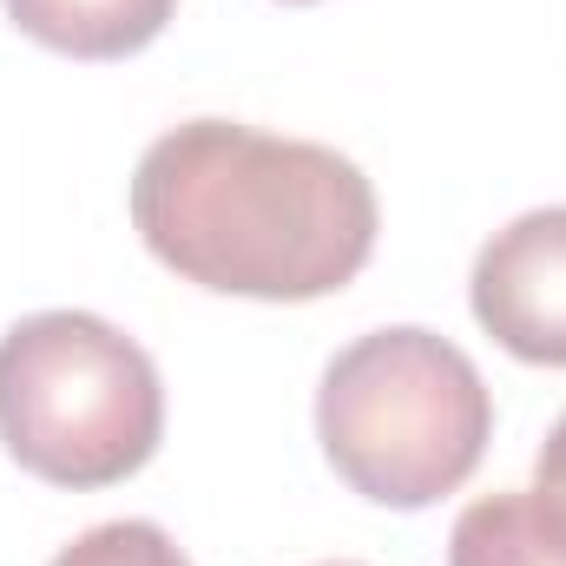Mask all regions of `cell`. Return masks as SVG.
<instances>
[{
  "label": "cell",
  "instance_id": "obj_1",
  "mask_svg": "<svg viewBox=\"0 0 566 566\" xmlns=\"http://www.w3.org/2000/svg\"><path fill=\"white\" fill-rule=\"evenodd\" d=\"M145 251L198 290L310 303L376 251V185L356 158L238 119H185L133 171Z\"/></svg>",
  "mask_w": 566,
  "mask_h": 566
},
{
  "label": "cell",
  "instance_id": "obj_2",
  "mask_svg": "<svg viewBox=\"0 0 566 566\" xmlns=\"http://www.w3.org/2000/svg\"><path fill=\"white\" fill-rule=\"evenodd\" d=\"M494 434V396L468 349L396 323L369 329L323 369L316 441L329 468L376 507H428L454 494Z\"/></svg>",
  "mask_w": 566,
  "mask_h": 566
},
{
  "label": "cell",
  "instance_id": "obj_3",
  "mask_svg": "<svg viewBox=\"0 0 566 566\" xmlns=\"http://www.w3.org/2000/svg\"><path fill=\"white\" fill-rule=\"evenodd\" d=\"M165 434L158 369L93 310H40L0 336V441L53 488H113Z\"/></svg>",
  "mask_w": 566,
  "mask_h": 566
},
{
  "label": "cell",
  "instance_id": "obj_4",
  "mask_svg": "<svg viewBox=\"0 0 566 566\" xmlns=\"http://www.w3.org/2000/svg\"><path fill=\"white\" fill-rule=\"evenodd\" d=\"M474 323L521 363L566 369V205L521 211L474 258Z\"/></svg>",
  "mask_w": 566,
  "mask_h": 566
},
{
  "label": "cell",
  "instance_id": "obj_5",
  "mask_svg": "<svg viewBox=\"0 0 566 566\" xmlns=\"http://www.w3.org/2000/svg\"><path fill=\"white\" fill-rule=\"evenodd\" d=\"M178 0H7L13 27L73 60H126L165 33Z\"/></svg>",
  "mask_w": 566,
  "mask_h": 566
},
{
  "label": "cell",
  "instance_id": "obj_6",
  "mask_svg": "<svg viewBox=\"0 0 566 566\" xmlns=\"http://www.w3.org/2000/svg\"><path fill=\"white\" fill-rule=\"evenodd\" d=\"M448 566H566V514L534 494H481L448 534Z\"/></svg>",
  "mask_w": 566,
  "mask_h": 566
},
{
  "label": "cell",
  "instance_id": "obj_7",
  "mask_svg": "<svg viewBox=\"0 0 566 566\" xmlns=\"http://www.w3.org/2000/svg\"><path fill=\"white\" fill-rule=\"evenodd\" d=\"M53 566H191V560L151 521H106V527H86L73 547H60Z\"/></svg>",
  "mask_w": 566,
  "mask_h": 566
},
{
  "label": "cell",
  "instance_id": "obj_8",
  "mask_svg": "<svg viewBox=\"0 0 566 566\" xmlns=\"http://www.w3.org/2000/svg\"><path fill=\"white\" fill-rule=\"evenodd\" d=\"M534 488L554 501L566 514V416L554 422V434H547V448H541V468H534Z\"/></svg>",
  "mask_w": 566,
  "mask_h": 566
},
{
  "label": "cell",
  "instance_id": "obj_9",
  "mask_svg": "<svg viewBox=\"0 0 566 566\" xmlns=\"http://www.w3.org/2000/svg\"><path fill=\"white\" fill-rule=\"evenodd\" d=\"M329 566H356V560H329Z\"/></svg>",
  "mask_w": 566,
  "mask_h": 566
}]
</instances>
